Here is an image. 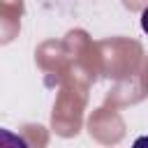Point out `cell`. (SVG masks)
<instances>
[{
	"label": "cell",
	"instance_id": "cell-1",
	"mask_svg": "<svg viewBox=\"0 0 148 148\" xmlns=\"http://www.w3.org/2000/svg\"><path fill=\"white\" fill-rule=\"evenodd\" d=\"M0 148H30L28 141L5 127H0Z\"/></svg>",
	"mask_w": 148,
	"mask_h": 148
},
{
	"label": "cell",
	"instance_id": "cell-2",
	"mask_svg": "<svg viewBox=\"0 0 148 148\" xmlns=\"http://www.w3.org/2000/svg\"><path fill=\"white\" fill-rule=\"evenodd\" d=\"M132 148H148V134H143V136H139V139H134V143H132Z\"/></svg>",
	"mask_w": 148,
	"mask_h": 148
},
{
	"label": "cell",
	"instance_id": "cell-3",
	"mask_svg": "<svg viewBox=\"0 0 148 148\" xmlns=\"http://www.w3.org/2000/svg\"><path fill=\"white\" fill-rule=\"evenodd\" d=\"M141 28H143V32L148 35V7L141 12Z\"/></svg>",
	"mask_w": 148,
	"mask_h": 148
}]
</instances>
